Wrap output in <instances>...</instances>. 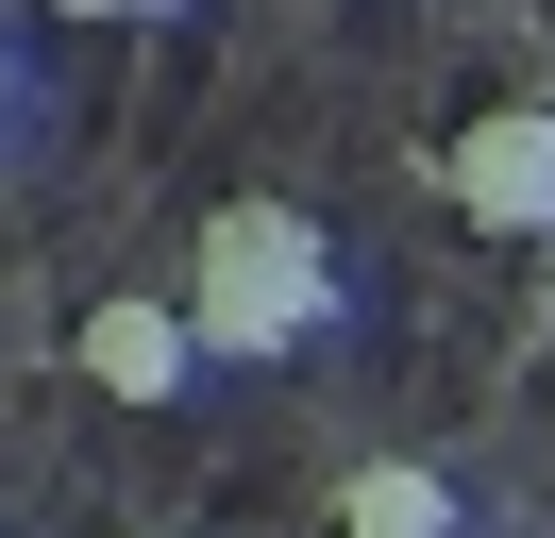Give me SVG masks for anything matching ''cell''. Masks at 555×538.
Segmentation results:
<instances>
[{
    "label": "cell",
    "instance_id": "6da1fadb",
    "mask_svg": "<svg viewBox=\"0 0 555 538\" xmlns=\"http://www.w3.org/2000/svg\"><path fill=\"white\" fill-rule=\"evenodd\" d=\"M185 336L203 354H304V336H337V235L304 219V202H203V235H185Z\"/></svg>",
    "mask_w": 555,
    "mask_h": 538
},
{
    "label": "cell",
    "instance_id": "5b68a950",
    "mask_svg": "<svg viewBox=\"0 0 555 538\" xmlns=\"http://www.w3.org/2000/svg\"><path fill=\"white\" fill-rule=\"evenodd\" d=\"M68 17H169V0H68Z\"/></svg>",
    "mask_w": 555,
    "mask_h": 538
},
{
    "label": "cell",
    "instance_id": "7a4b0ae2",
    "mask_svg": "<svg viewBox=\"0 0 555 538\" xmlns=\"http://www.w3.org/2000/svg\"><path fill=\"white\" fill-rule=\"evenodd\" d=\"M438 185L472 235H555V118L539 101H488V118L438 134Z\"/></svg>",
    "mask_w": 555,
    "mask_h": 538
},
{
    "label": "cell",
    "instance_id": "3957f363",
    "mask_svg": "<svg viewBox=\"0 0 555 538\" xmlns=\"http://www.w3.org/2000/svg\"><path fill=\"white\" fill-rule=\"evenodd\" d=\"M68 370H85L102 404H185V387H203V336H185L169 286H102V303L68 320Z\"/></svg>",
    "mask_w": 555,
    "mask_h": 538
},
{
    "label": "cell",
    "instance_id": "8992f818",
    "mask_svg": "<svg viewBox=\"0 0 555 538\" xmlns=\"http://www.w3.org/2000/svg\"><path fill=\"white\" fill-rule=\"evenodd\" d=\"M0 101H17V51H0Z\"/></svg>",
    "mask_w": 555,
    "mask_h": 538
},
{
    "label": "cell",
    "instance_id": "277c9868",
    "mask_svg": "<svg viewBox=\"0 0 555 538\" xmlns=\"http://www.w3.org/2000/svg\"><path fill=\"white\" fill-rule=\"evenodd\" d=\"M337 538H454V471H421V454H353V471H337Z\"/></svg>",
    "mask_w": 555,
    "mask_h": 538
}]
</instances>
